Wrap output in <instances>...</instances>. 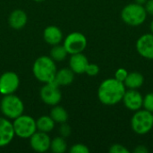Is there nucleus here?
Returning a JSON list of instances; mask_svg holds the SVG:
<instances>
[{
    "mask_svg": "<svg viewBox=\"0 0 153 153\" xmlns=\"http://www.w3.org/2000/svg\"><path fill=\"white\" fill-rule=\"evenodd\" d=\"M126 91L123 82L116 78H108L100 83L98 89V98L103 105L115 106L122 101Z\"/></svg>",
    "mask_w": 153,
    "mask_h": 153,
    "instance_id": "obj_1",
    "label": "nucleus"
},
{
    "mask_svg": "<svg viewBox=\"0 0 153 153\" xmlns=\"http://www.w3.org/2000/svg\"><path fill=\"white\" fill-rule=\"evenodd\" d=\"M32 71L36 79L44 83L53 82L57 72L55 61L47 56H42L36 59Z\"/></svg>",
    "mask_w": 153,
    "mask_h": 153,
    "instance_id": "obj_2",
    "label": "nucleus"
},
{
    "mask_svg": "<svg viewBox=\"0 0 153 153\" xmlns=\"http://www.w3.org/2000/svg\"><path fill=\"white\" fill-rule=\"evenodd\" d=\"M147 14L144 6L136 3L128 4L121 11V18L123 22L133 27L142 25L146 21Z\"/></svg>",
    "mask_w": 153,
    "mask_h": 153,
    "instance_id": "obj_3",
    "label": "nucleus"
},
{
    "mask_svg": "<svg viewBox=\"0 0 153 153\" xmlns=\"http://www.w3.org/2000/svg\"><path fill=\"white\" fill-rule=\"evenodd\" d=\"M131 127L136 134L144 135L148 134L153 128L152 113L146 109L135 111L131 119Z\"/></svg>",
    "mask_w": 153,
    "mask_h": 153,
    "instance_id": "obj_4",
    "label": "nucleus"
},
{
    "mask_svg": "<svg viewBox=\"0 0 153 153\" xmlns=\"http://www.w3.org/2000/svg\"><path fill=\"white\" fill-rule=\"evenodd\" d=\"M0 108L4 116L11 119H15L22 115L24 106L22 100L13 93L4 95L0 102Z\"/></svg>",
    "mask_w": 153,
    "mask_h": 153,
    "instance_id": "obj_5",
    "label": "nucleus"
},
{
    "mask_svg": "<svg viewBox=\"0 0 153 153\" xmlns=\"http://www.w3.org/2000/svg\"><path fill=\"white\" fill-rule=\"evenodd\" d=\"M14 133L21 138H30L37 130L36 121L33 117L26 115H21L16 117L13 123Z\"/></svg>",
    "mask_w": 153,
    "mask_h": 153,
    "instance_id": "obj_6",
    "label": "nucleus"
},
{
    "mask_svg": "<svg viewBox=\"0 0 153 153\" xmlns=\"http://www.w3.org/2000/svg\"><path fill=\"white\" fill-rule=\"evenodd\" d=\"M63 46L70 55L82 53L87 46V39L81 32H72L65 39Z\"/></svg>",
    "mask_w": 153,
    "mask_h": 153,
    "instance_id": "obj_7",
    "label": "nucleus"
},
{
    "mask_svg": "<svg viewBox=\"0 0 153 153\" xmlns=\"http://www.w3.org/2000/svg\"><path fill=\"white\" fill-rule=\"evenodd\" d=\"M40 98L43 100V102L47 105H57L62 98L59 86L54 81L45 83V85L40 90Z\"/></svg>",
    "mask_w": 153,
    "mask_h": 153,
    "instance_id": "obj_8",
    "label": "nucleus"
},
{
    "mask_svg": "<svg viewBox=\"0 0 153 153\" xmlns=\"http://www.w3.org/2000/svg\"><path fill=\"white\" fill-rule=\"evenodd\" d=\"M20 84L18 75L13 72H5L0 76V93L8 95L14 93Z\"/></svg>",
    "mask_w": 153,
    "mask_h": 153,
    "instance_id": "obj_9",
    "label": "nucleus"
},
{
    "mask_svg": "<svg viewBox=\"0 0 153 153\" xmlns=\"http://www.w3.org/2000/svg\"><path fill=\"white\" fill-rule=\"evenodd\" d=\"M136 50L141 56L153 60V34L152 32L143 34L137 39Z\"/></svg>",
    "mask_w": 153,
    "mask_h": 153,
    "instance_id": "obj_10",
    "label": "nucleus"
},
{
    "mask_svg": "<svg viewBox=\"0 0 153 153\" xmlns=\"http://www.w3.org/2000/svg\"><path fill=\"white\" fill-rule=\"evenodd\" d=\"M122 101L126 108L132 111H137L143 108V97L140 91L134 89H129L126 91V93L123 97Z\"/></svg>",
    "mask_w": 153,
    "mask_h": 153,
    "instance_id": "obj_11",
    "label": "nucleus"
},
{
    "mask_svg": "<svg viewBox=\"0 0 153 153\" xmlns=\"http://www.w3.org/2000/svg\"><path fill=\"white\" fill-rule=\"evenodd\" d=\"M30 146L38 152H46L50 149L51 140L48 135V133L44 132H35L30 137Z\"/></svg>",
    "mask_w": 153,
    "mask_h": 153,
    "instance_id": "obj_12",
    "label": "nucleus"
},
{
    "mask_svg": "<svg viewBox=\"0 0 153 153\" xmlns=\"http://www.w3.org/2000/svg\"><path fill=\"white\" fill-rule=\"evenodd\" d=\"M15 135L13 124L4 117H0V147L8 145Z\"/></svg>",
    "mask_w": 153,
    "mask_h": 153,
    "instance_id": "obj_13",
    "label": "nucleus"
},
{
    "mask_svg": "<svg viewBox=\"0 0 153 153\" xmlns=\"http://www.w3.org/2000/svg\"><path fill=\"white\" fill-rule=\"evenodd\" d=\"M71 58L69 61V65L71 70L74 74H83L86 71V68L89 65L88 58L82 53H77L71 55Z\"/></svg>",
    "mask_w": 153,
    "mask_h": 153,
    "instance_id": "obj_14",
    "label": "nucleus"
},
{
    "mask_svg": "<svg viewBox=\"0 0 153 153\" xmlns=\"http://www.w3.org/2000/svg\"><path fill=\"white\" fill-rule=\"evenodd\" d=\"M43 37L45 41L52 46L57 45L63 39V33L61 30L56 26H48L44 30Z\"/></svg>",
    "mask_w": 153,
    "mask_h": 153,
    "instance_id": "obj_15",
    "label": "nucleus"
},
{
    "mask_svg": "<svg viewBox=\"0 0 153 153\" xmlns=\"http://www.w3.org/2000/svg\"><path fill=\"white\" fill-rule=\"evenodd\" d=\"M27 20L28 18H27V14L25 13V12L22 10L17 9L11 13L8 22H9L10 26L13 29L19 30L25 26V24L27 23Z\"/></svg>",
    "mask_w": 153,
    "mask_h": 153,
    "instance_id": "obj_16",
    "label": "nucleus"
},
{
    "mask_svg": "<svg viewBox=\"0 0 153 153\" xmlns=\"http://www.w3.org/2000/svg\"><path fill=\"white\" fill-rule=\"evenodd\" d=\"M74 79V73L71 68H63L56 72L54 82L58 86H66L71 84Z\"/></svg>",
    "mask_w": 153,
    "mask_h": 153,
    "instance_id": "obj_17",
    "label": "nucleus"
},
{
    "mask_svg": "<svg viewBox=\"0 0 153 153\" xmlns=\"http://www.w3.org/2000/svg\"><path fill=\"white\" fill-rule=\"evenodd\" d=\"M143 82H144V77L141 73L132 72V73H128V75L125 80L124 84L127 89L137 90L143 86Z\"/></svg>",
    "mask_w": 153,
    "mask_h": 153,
    "instance_id": "obj_18",
    "label": "nucleus"
},
{
    "mask_svg": "<svg viewBox=\"0 0 153 153\" xmlns=\"http://www.w3.org/2000/svg\"><path fill=\"white\" fill-rule=\"evenodd\" d=\"M37 129L40 132L49 133L55 127V121L50 116H42L36 121Z\"/></svg>",
    "mask_w": 153,
    "mask_h": 153,
    "instance_id": "obj_19",
    "label": "nucleus"
},
{
    "mask_svg": "<svg viewBox=\"0 0 153 153\" xmlns=\"http://www.w3.org/2000/svg\"><path fill=\"white\" fill-rule=\"evenodd\" d=\"M51 118L57 123H65L68 119V113L66 110L60 106H55L50 112Z\"/></svg>",
    "mask_w": 153,
    "mask_h": 153,
    "instance_id": "obj_20",
    "label": "nucleus"
},
{
    "mask_svg": "<svg viewBox=\"0 0 153 153\" xmlns=\"http://www.w3.org/2000/svg\"><path fill=\"white\" fill-rule=\"evenodd\" d=\"M67 51L66 49L65 48L64 46H60V45H55L51 51H50V57L54 60V61H56V62H61L63 61L66 56H67Z\"/></svg>",
    "mask_w": 153,
    "mask_h": 153,
    "instance_id": "obj_21",
    "label": "nucleus"
},
{
    "mask_svg": "<svg viewBox=\"0 0 153 153\" xmlns=\"http://www.w3.org/2000/svg\"><path fill=\"white\" fill-rule=\"evenodd\" d=\"M50 149L55 153H64L67 149V143L64 137H56L51 141Z\"/></svg>",
    "mask_w": 153,
    "mask_h": 153,
    "instance_id": "obj_22",
    "label": "nucleus"
},
{
    "mask_svg": "<svg viewBox=\"0 0 153 153\" xmlns=\"http://www.w3.org/2000/svg\"><path fill=\"white\" fill-rule=\"evenodd\" d=\"M143 107L144 108V109L153 113V92L147 93L143 97Z\"/></svg>",
    "mask_w": 153,
    "mask_h": 153,
    "instance_id": "obj_23",
    "label": "nucleus"
},
{
    "mask_svg": "<svg viewBox=\"0 0 153 153\" xmlns=\"http://www.w3.org/2000/svg\"><path fill=\"white\" fill-rule=\"evenodd\" d=\"M70 152L71 153H89L90 150L89 148L82 144V143H76L74 145L72 146V148L70 149Z\"/></svg>",
    "mask_w": 153,
    "mask_h": 153,
    "instance_id": "obj_24",
    "label": "nucleus"
},
{
    "mask_svg": "<svg viewBox=\"0 0 153 153\" xmlns=\"http://www.w3.org/2000/svg\"><path fill=\"white\" fill-rule=\"evenodd\" d=\"M110 153H129L130 151L124 145L119 143H115L109 148Z\"/></svg>",
    "mask_w": 153,
    "mask_h": 153,
    "instance_id": "obj_25",
    "label": "nucleus"
},
{
    "mask_svg": "<svg viewBox=\"0 0 153 153\" xmlns=\"http://www.w3.org/2000/svg\"><path fill=\"white\" fill-rule=\"evenodd\" d=\"M85 73L89 75V76H96L99 73H100V67L98 65L96 64H90L88 65Z\"/></svg>",
    "mask_w": 153,
    "mask_h": 153,
    "instance_id": "obj_26",
    "label": "nucleus"
},
{
    "mask_svg": "<svg viewBox=\"0 0 153 153\" xmlns=\"http://www.w3.org/2000/svg\"><path fill=\"white\" fill-rule=\"evenodd\" d=\"M127 75H128V72L125 68H119L115 73V78L117 79L120 82H123L126 79Z\"/></svg>",
    "mask_w": 153,
    "mask_h": 153,
    "instance_id": "obj_27",
    "label": "nucleus"
},
{
    "mask_svg": "<svg viewBox=\"0 0 153 153\" xmlns=\"http://www.w3.org/2000/svg\"><path fill=\"white\" fill-rule=\"evenodd\" d=\"M59 131H60V134H61L62 137H64V138L69 136L71 134V133H72L71 127L67 124H65V123H62V126H61Z\"/></svg>",
    "mask_w": 153,
    "mask_h": 153,
    "instance_id": "obj_28",
    "label": "nucleus"
},
{
    "mask_svg": "<svg viewBox=\"0 0 153 153\" xmlns=\"http://www.w3.org/2000/svg\"><path fill=\"white\" fill-rule=\"evenodd\" d=\"M144 8L148 14L153 16V0H148L144 4Z\"/></svg>",
    "mask_w": 153,
    "mask_h": 153,
    "instance_id": "obj_29",
    "label": "nucleus"
},
{
    "mask_svg": "<svg viewBox=\"0 0 153 153\" xmlns=\"http://www.w3.org/2000/svg\"><path fill=\"white\" fill-rule=\"evenodd\" d=\"M134 153H148L149 150L145 145H138L136 146V148L134 151Z\"/></svg>",
    "mask_w": 153,
    "mask_h": 153,
    "instance_id": "obj_30",
    "label": "nucleus"
},
{
    "mask_svg": "<svg viewBox=\"0 0 153 153\" xmlns=\"http://www.w3.org/2000/svg\"><path fill=\"white\" fill-rule=\"evenodd\" d=\"M148 0H134V2L136 4H142V5H144L145 3L147 2Z\"/></svg>",
    "mask_w": 153,
    "mask_h": 153,
    "instance_id": "obj_31",
    "label": "nucleus"
},
{
    "mask_svg": "<svg viewBox=\"0 0 153 153\" xmlns=\"http://www.w3.org/2000/svg\"><path fill=\"white\" fill-rule=\"evenodd\" d=\"M150 30H151V32L153 34V20L152 21L151 24H150Z\"/></svg>",
    "mask_w": 153,
    "mask_h": 153,
    "instance_id": "obj_32",
    "label": "nucleus"
},
{
    "mask_svg": "<svg viewBox=\"0 0 153 153\" xmlns=\"http://www.w3.org/2000/svg\"><path fill=\"white\" fill-rule=\"evenodd\" d=\"M36 2H42V1H44V0H35Z\"/></svg>",
    "mask_w": 153,
    "mask_h": 153,
    "instance_id": "obj_33",
    "label": "nucleus"
},
{
    "mask_svg": "<svg viewBox=\"0 0 153 153\" xmlns=\"http://www.w3.org/2000/svg\"><path fill=\"white\" fill-rule=\"evenodd\" d=\"M152 116H153V113H152Z\"/></svg>",
    "mask_w": 153,
    "mask_h": 153,
    "instance_id": "obj_34",
    "label": "nucleus"
}]
</instances>
